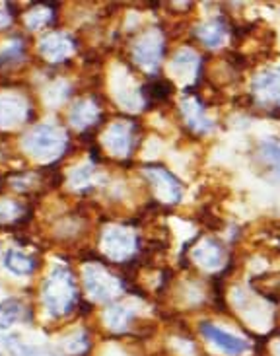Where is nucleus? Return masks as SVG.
Masks as SVG:
<instances>
[{"label":"nucleus","mask_w":280,"mask_h":356,"mask_svg":"<svg viewBox=\"0 0 280 356\" xmlns=\"http://www.w3.org/2000/svg\"><path fill=\"white\" fill-rule=\"evenodd\" d=\"M106 140L107 146H109L115 154L123 156L131 150V145H133V131H131V127L125 125V123H115V125L109 129Z\"/></svg>","instance_id":"obj_11"},{"label":"nucleus","mask_w":280,"mask_h":356,"mask_svg":"<svg viewBox=\"0 0 280 356\" xmlns=\"http://www.w3.org/2000/svg\"><path fill=\"white\" fill-rule=\"evenodd\" d=\"M104 245H106L109 257L125 259V257H131L133 251H135V238H133V234H129L123 228H111L106 234Z\"/></svg>","instance_id":"obj_6"},{"label":"nucleus","mask_w":280,"mask_h":356,"mask_svg":"<svg viewBox=\"0 0 280 356\" xmlns=\"http://www.w3.org/2000/svg\"><path fill=\"white\" fill-rule=\"evenodd\" d=\"M263 160H267V164L271 165L272 174L280 181V146L272 140H265L261 145Z\"/></svg>","instance_id":"obj_17"},{"label":"nucleus","mask_w":280,"mask_h":356,"mask_svg":"<svg viewBox=\"0 0 280 356\" xmlns=\"http://www.w3.org/2000/svg\"><path fill=\"white\" fill-rule=\"evenodd\" d=\"M26 148H28L29 154L41 158V160L55 158L65 148V135L51 125L38 127L26 138Z\"/></svg>","instance_id":"obj_2"},{"label":"nucleus","mask_w":280,"mask_h":356,"mask_svg":"<svg viewBox=\"0 0 280 356\" xmlns=\"http://www.w3.org/2000/svg\"><path fill=\"white\" fill-rule=\"evenodd\" d=\"M96 113V106L88 104V102H80V104H76L74 109H72L70 121H72V125L80 127V129H86V127L92 125L97 119Z\"/></svg>","instance_id":"obj_15"},{"label":"nucleus","mask_w":280,"mask_h":356,"mask_svg":"<svg viewBox=\"0 0 280 356\" xmlns=\"http://www.w3.org/2000/svg\"><path fill=\"white\" fill-rule=\"evenodd\" d=\"M197 35L206 47H220L226 38V26L222 19H213L197 28Z\"/></svg>","instance_id":"obj_13"},{"label":"nucleus","mask_w":280,"mask_h":356,"mask_svg":"<svg viewBox=\"0 0 280 356\" xmlns=\"http://www.w3.org/2000/svg\"><path fill=\"white\" fill-rule=\"evenodd\" d=\"M4 19H6V18H4V16H2V14H0V28H2V26H4V24H6V22H4Z\"/></svg>","instance_id":"obj_20"},{"label":"nucleus","mask_w":280,"mask_h":356,"mask_svg":"<svg viewBox=\"0 0 280 356\" xmlns=\"http://www.w3.org/2000/svg\"><path fill=\"white\" fill-rule=\"evenodd\" d=\"M193 259L206 270H216L222 265V248L214 240H203L193 251Z\"/></svg>","instance_id":"obj_10"},{"label":"nucleus","mask_w":280,"mask_h":356,"mask_svg":"<svg viewBox=\"0 0 280 356\" xmlns=\"http://www.w3.org/2000/svg\"><path fill=\"white\" fill-rule=\"evenodd\" d=\"M181 109H183L185 121L197 133H208L214 127V123L204 115L203 104L199 102V97H185L181 102Z\"/></svg>","instance_id":"obj_8"},{"label":"nucleus","mask_w":280,"mask_h":356,"mask_svg":"<svg viewBox=\"0 0 280 356\" xmlns=\"http://www.w3.org/2000/svg\"><path fill=\"white\" fill-rule=\"evenodd\" d=\"M172 88L167 82H152L145 88V94L148 99H164V97L170 96Z\"/></svg>","instance_id":"obj_19"},{"label":"nucleus","mask_w":280,"mask_h":356,"mask_svg":"<svg viewBox=\"0 0 280 356\" xmlns=\"http://www.w3.org/2000/svg\"><path fill=\"white\" fill-rule=\"evenodd\" d=\"M148 174L152 177V181L158 187V193H160V197H164L167 202H177L181 199V185L177 183L174 175L170 174V172H165L164 168H148Z\"/></svg>","instance_id":"obj_7"},{"label":"nucleus","mask_w":280,"mask_h":356,"mask_svg":"<svg viewBox=\"0 0 280 356\" xmlns=\"http://www.w3.org/2000/svg\"><path fill=\"white\" fill-rule=\"evenodd\" d=\"M86 289L96 300H109L121 290V282L113 275L104 273V269L94 267L86 270Z\"/></svg>","instance_id":"obj_4"},{"label":"nucleus","mask_w":280,"mask_h":356,"mask_svg":"<svg viewBox=\"0 0 280 356\" xmlns=\"http://www.w3.org/2000/svg\"><path fill=\"white\" fill-rule=\"evenodd\" d=\"M164 55V43L162 39L150 33L145 35L135 45V58L138 65H142L146 70H156L160 65V58Z\"/></svg>","instance_id":"obj_5"},{"label":"nucleus","mask_w":280,"mask_h":356,"mask_svg":"<svg viewBox=\"0 0 280 356\" xmlns=\"http://www.w3.org/2000/svg\"><path fill=\"white\" fill-rule=\"evenodd\" d=\"M131 321V312L121 306H113L107 312V325L113 331H123Z\"/></svg>","instance_id":"obj_18"},{"label":"nucleus","mask_w":280,"mask_h":356,"mask_svg":"<svg viewBox=\"0 0 280 356\" xmlns=\"http://www.w3.org/2000/svg\"><path fill=\"white\" fill-rule=\"evenodd\" d=\"M24 314V308L18 300H4L0 302V329H6L14 325Z\"/></svg>","instance_id":"obj_16"},{"label":"nucleus","mask_w":280,"mask_h":356,"mask_svg":"<svg viewBox=\"0 0 280 356\" xmlns=\"http://www.w3.org/2000/svg\"><path fill=\"white\" fill-rule=\"evenodd\" d=\"M4 265L12 273H16V275H31V273H35V269H38V259L35 257H29V255H24L19 251L10 250L4 255Z\"/></svg>","instance_id":"obj_14"},{"label":"nucleus","mask_w":280,"mask_h":356,"mask_svg":"<svg viewBox=\"0 0 280 356\" xmlns=\"http://www.w3.org/2000/svg\"><path fill=\"white\" fill-rule=\"evenodd\" d=\"M201 333L213 343L214 347H218L224 355L228 356H242L249 350V343L242 337H236L232 333L224 331L222 327L214 325L211 321L201 323Z\"/></svg>","instance_id":"obj_3"},{"label":"nucleus","mask_w":280,"mask_h":356,"mask_svg":"<svg viewBox=\"0 0 280 356\" xmlns=\"http://www.w3.org/2000/svg\"><path fill=\"white\" fill-rule=\"evenodd\" d=\"M43 298L51 316H65L78 304L76 282L72 279L70 270L57 267L49 275L43 289Z\"/></svg>","instance_id":"obj_1"},{"label":"nucleus","mask_w":280,"mask_h":356,"mask_svg":"<svg viewBox=\"0 0 280 356\" xmlns=\"http://www.w3.org/2000/svg\"><path fill=\"white\" fill-rule=\"evenodd\" d=\"M253 90L265 102H280V67L255 78Z\"/></svg>","instance_id":"obj_9"},{"label":"nucleus","mask_w":280,"mask_h":356,"mask_svg":"<svg viewBox=\"0 0 280 356\" xmlns=\"http://www.w3.org/2000/svg\"><path fill=\"white\" fill-rule=\"evenodd\" d=\"M41 53L53 60H63L72 51V41L68 35H49L41 41Z\"/></svg>","instance_id":"obj_12"}]
</instances>
